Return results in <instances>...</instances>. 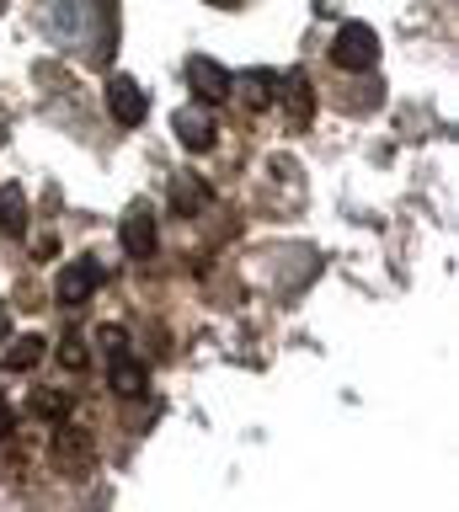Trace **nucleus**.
<instances>
[{"instance_id": "obj_1", "label": "nucleus", "mask_w": 459, "mask_h": 512, "mask_svg": "<svg viewBox=\"0 0 459 512\" xmlns=\"http://www.w3.org/2000/svg\"><path fill=\"white\" fill-rule=\"evenodd\" d=\"M43 27H49L54 43H97L102 27H107V0H49L43 11Z\"/></svg>"}, {"instance_id": "obj_2", "label": "nucleus", "mask_w": 459, "mask_h": 512, "mask_svg": "<svg viewBox=\"0 0 459 512\" xmlns=\"http://www.w3.org/2000/svg\"><path fill=\"white\" fill-rule=\"evenodd\" d=\"M331 59H337L342 70H369V64L379 59V38L363 22H347L337 32V43H331Z\"/></svg>"}, {"instance_id": "obj_3", "label": "nucleus", "mask_w": 459, "mask_h": 512, "mask_svg": "<svg viewBox=\"0 0 459 512\" xmlns=\"http://www.w3.org/2000/svg\"><path fill=\"white\" fill-rule=\"evenodd\" d=\"M107 107H113V118H118V123H129V128H134V123H145V91H139L129 75H118L113 86H107Z\"/></svg>"}, {"instance_id": "obj_4", "label": "nucleus", "mask_w": 459, "mask_h": 512, "mask_svg": "<svg viewBox=\"0 0 459 512\" xmlns=\"http://www.w3.org/2000/svg\"><path fill=\"white\" fill-rule=\"evenodd\" d=\"M97 283H102V267H97V262H75V267L59 272V299H65V304H81Z\"/></svg>"}, {"instance_id": "obj_5", "label": "nucleus", "mask_w": 459, "mask_h": 512, "mask_svg": "<svg viewBox=\"0 0 459 512\" xmlns=\"http://www.w3.org/2000/svg\"><path fill=\"white\" fill-rule=\"evenodd\" d=\"M177 139L187 144V150H209V144H214V118H209V112H198V107H182L177 112Z\"/></svg>"}, {"instance_id": "obj_6", "label": "nucleus", "mask_w": 459, "mask_h": 512, "mask_svg": "<svg viewBox=\"0 0 459 512\" xmlns=\"http://www.w3.org/2000/svg\"><path fill=\"white\" fill-rule=\"evenodd\" d=\"M123 251L129 256H155V219L145 208H134L129 219H123Z\"/></svg>"}, {"instance_id": "obj_7", "label": "nucleus", "mask_w": 459, "mask_h": 512, "mask_svg": "<svg viewBox=\"0 0 459 512\" xmlns=\"http://www.w3.org/2000/svg\"><path fill=\"white\" fill-rule=\"evenodd\" d=\"M187 75H193V86H198L203 96H209V102H219V96L230 91V75L219 70L214 59H193V64H187Z\"/></svg>"}, {"instance_id": "obj_8", "label": "nucleus", "mask_w": 459, "mask_h": 512, "mask_svg": "<svg viewBox=\"0 0 459 512\" xmlns=\"http://www.w3.org/2000/svg\"><path fill=\"white\" fill-rule=\"evenodd\" d=\"M203 203H209V187L193 182V176H177V187H171V208H177V214H198Z\"/></svg>"}, {"instance_id": "obj_9", "label": "nucleus", "mask_w": 459, "mask_h": 512, "mask_svg": "<svg viewBox=\"0 0 459 512\" xmlns=\"http://www.w3.org/2000/svg\"><path fill=\"white\" fill-rule=\"evenodd\" d=\"M230 86H241L246 91V107H267V102H273V86H278V80L273 75H267V70H251V75H241V80H230Z\"/></svg>"}, {"instance_id": "obj_10", "label": "nucleus", "mask_w": 459, "mask_h": 512, "mask_svg": "<svg viewBox=\"0 0 459 512\" xmlns=\"http://www.w3.org/2000/svg\"><path fill=\"white\" fill-rule=\"evenodd\" d=\"M0 230H6V235H22V230H27L22 187H0Z\"/></svg>"}, {"instance_id": "obj_11", "label": "nucleus", "mask_w": 459, "mask_h": 512, "mask_svg": "<svg viewBox=\"0 0 459 512\" xmlns=\"http://www.w3.org/2000/svg\"><path fill=\"white\" fill-rule=\"evenodd\" d=\"M278 96H289L294 123H305V118H310V80H305V75H289V80L278 86Z\"/></svg>"}, {"instance_id": "obj_12", "label": "nucleus", "mask_w": 459, "mask_h": 512, "mask_svg": "<svg viewBox=\"0 0 459 512\" xmlns=\"http://www.w3.org/2000/svg\"><path fill=\"white\" fill-rule=\"evenodd\" d=\"M38 358H43V342H38V336H27L22 347H11V352H6V363H11V368H33Z\"/></svg>"}, {"instance_id": "obj_13", "label": "nucleus", "mask_w": 459, "mask_h": 512, "mask_svg": "<svg viewBox=\"0 0 459 512\" xmlns=\"http://www.w3.org/2000/svg\"><path fill=\"white\" fill-rule=\"evenodd\" d=\"M59 358H65V368H86V347L81 342H65V347H59Z\"/></svg>"}, {"instance_id": "obj_14", "label": "nucleus", "mask_w": 459, "mask_h": 512, "mask_svg": "<svg viewBox=\"0 0 459 512\" xmlns=\"http://www.w3.org/2000/svg\"><path fill=\"white\" fill-rule=\"evenodd\" d=\"M0 432H11V406L0 400Z\"/></svg>"}, {"instance_id": "obj_15", "label": "nucleus", "mask_w": 459, "mask_h": 512, "mask_svg": "<svg viewBox=\"0 0 459 512\" xmlns=\"http://www.w3.org/2000/svg\"><path fill=\"white\" fill-rule=\"evenodd\" d=\"M0 336H6V310H0Z\"/></svg>"}]
</instances>
